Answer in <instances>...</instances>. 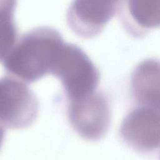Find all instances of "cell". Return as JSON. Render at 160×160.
Wrapping results in <instances>:
<instances>
[{
	"label": "cell",
	"mask_w": 160,
	"mask_h": 160,
	"mask_svg": "<svg viewBox=\"0 0 160 160\" xmlns=\"http://www.w3.org/2000/svg\"><path fill=\"white\" fill-rule=\"evenodd\" d=\"M65 43L56 30L37 28L19 39L2 62L11 76L33 82L52 74Z\"/></svg>",
	"instance_id": "6da1fadb"
},
{
	"label": "cell",
	"mask_w": 160,
	"mask_h": 160,
	"mask_svg": "<svg viewBox=\"0 0 160 160\" xmlns=\"http://www.w3.org/2000/svg\"><path fill=\"white\" fill-rule=\"evenodd\" d=\"M52 74L61 82L68 101L97 91L98 71L87 54L76 45L65 43Z\"/></svg>",
	"instance_id": "7a4b0ae2"
},
{
	"label": "cell",
	"mask_w": 160,
	"mask_h": 160,
	"mask_svg": "<svg viewBox=\"0 0 160 160\" xmlns=\"http://www.w3.org/2000/svg\"><path fill=\"white\" fill-rule=\"evenodd\" d=\"M38 102L26 82L11 76L0 78V124L11 129L30 126L36 119Z\"/></svg>",
	"instance_id": "3957f363"
},
{
	"label": "cell",
	"mask_w": 160,
	"mask_h": 160,
	"mask_svg": "<svg viewBox=\"0 0 160 160\" xmlns=\"http://www.w3.org/2000/svg\"><path fill=\"white\" fill-rule=\"evenodd\" d=\"M68 118L74 129L82 138L96 140L102 136L110 122L109 102L101 92L68 101Z\"/></svg>",
	"instance_id": "277c9868"
},
{
	"label": "cell",
	"mask_w": 160,
	"mask_h": 160,
	"mask_svg": "<svg viewBox=\"0 0 160 160\" xmlns=\"http://www.w3.org/2000/svg\"><path fill=\"white\" fill-rule=\"evenodd\" d=\"M118 7L116 1H76L69 8L68 22L76 34L91 38L100 32Z\"/></svg>",
	"instance_id": "5b68a950"
},
{
	"label": "cell",
	"mask_w": 160,
	"mask_h": 160,
	"mask_svg": "<svg viewBox=\"0 0 160 160\" xmlns=\"http://www.w3.org/2000/svg\"><path fill=\"white\" fill-rule=\"evenodd\" d=\"M121 131L134 145L156 146L160 144V111L136 106L124 119Z\"/></svg>",
	"instance_id": "8992f818"
},
{
	"label": "cell",
	"mask_w": 160,
	"mask_h": 160,
	"mask_svg": "<svg viewBox=\"0 0 160 160\" xmlns=\"http://www.w3.org/2000/svg\"><path fill=\"white\" fill-rule=\"evenodd\" d=\"M131 93L136 106L160 111V61L148 59L139 62L131 78Z\"/></svg>",
	"instance_id": "52a82bcc"
},
{
	"label": "cell",
	"mask_w": 160,
	"mask_h": 160,
	"mask_svg": "<svg viewBox=\"0 0 160 160\" xmlns=\"http://www.w3.org/2000/svg\"><path fill=\"white\" fill-rule=\"evenodd\" d=\"M16 2L0 0V61L2 62L18 41L14 22Z\"/></svg>",
	"instance_id": "ba28073f"
},
{
	"label": "cell",
	"mask_w": 160,
	"mask_h": 160,
	"mask_svg": "<svg viewBox=\"0 0 160 160\" xmlns=\"http://www.w3.org/2000/svg\"><path fill=\"white\" fill-rule=\"evenodd\" d=\"M128 14L143 29L160 27V1H129Z\"/></svg>",
	"instance_id": "9c48e42d"
}]
</instances>
